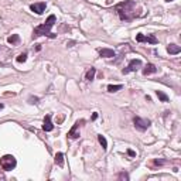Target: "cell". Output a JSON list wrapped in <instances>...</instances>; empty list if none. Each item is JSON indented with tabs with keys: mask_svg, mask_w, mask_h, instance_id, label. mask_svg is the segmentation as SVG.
Listing matches in <instances>:
<instances>
[{
	"mask_svg": "<svg viewBox=\"0 0 181 181\" xmlns=\"http://www.w3.org/2000/svg\"><path fill=\"white\" fill-rule=\"evenodd\" d=\"M157 72V67L154 64H147L144 68H143V75H151V74H156Z\"/></svg>",
	"mask_w": 181,
	"mask_h": 181,
	"instance_id": "8fae6325",
	"label": "cell"
},
{
	"mask_svg": "<svg viewBox=\"0 0 181 181\" xmlns=\"http://www.w3.org/2000/svg\"><path fill=\"white\" fill-rule=\"evenodd\" d=\"M127 154H129L130 156V157H135V156H136V153H135V151H133V150H127Z\"/></svg>",
	"mask_w": 181,
	"mask_h": 181,
	"instance_id": "603a6c76",
	"label": "cell"
},
{
	"mask_svg": "<svg viewBox=\"0 0 181 181\" xmlns=\"http://www.w3.org/2000/svg\"><path fill=\"white\" fill-rule=\"evenodd\" d=\"M142 65H143L142 59H132L129 62V65L122 70V74L126 75V74H129V72H135V71H137L139 68H142Z\"/></svg>",
	"mask_w": 181,
	"mask_h": 181,
	"instance_id": "8992f818",
	"label": "cell"
},
{
	"mask_svg": "<svg viewBox=\"0 0 181 181\" xmlns=\"http://www.w3.org/2000/svg\"><path fill=\"white\" fill-rule=\"evenodd\" d=\"M115 10L117 12L120 20L123 21H132L133 19H136L139 14L136 13V1L135 0H125L122 3L116 4Z\"/></svg>",
	"mask_w": 181,
	"mask_h": 181,
	"instance_id": "6da1fadb",
	"label": "cell"
},
{
	"mask_svg": "<svg viewBox=\"0 0 181 181\" xmlns=\"http://www.w3.org/2000/svg\"><path fill=\"white\" fill-rule=\"evenodd\" d=\"M54 161H55V164H57L58 167H64V154H62V153H57Z\"/></svg>",
	"mask_w": 181,
	"mask_h": 181,
	"instance_id": "5bb4252c",
	"label": "cell"
},
{
	"mask_svg": "<svg viewBox=\"0 0 181 181\" xmlns=\"http://www.w3.org/2000/svg\"><path fill=\"white\" fill-rule=\"evenodd\" d=\"M167 51H168V54H171V55H177V54L181 52V47L177 44H170L167 47Z\"/></svg>",
	"mask_w": 181,
	"mask_h": 181,
	"instance_id": "7c38bea8",
	"label": "cell"
},
{
	"mask_svg": "<svg viewBox=\"0 0 181 181\" xmlns=\"http://www.w3.org/2000/svg\"><path fill=\"white\" fill-rule=\"evenodd\" d=\"M3 109V104H0V110Z\"/></svg>",
	"mask_w": 181,
	"mask_h": 181,
	"instance_id": "484cf974",
	"label": "cell"
},
{
	"mask_svg": "<svg viewBox=\"0 0 181 181\" xmlns=\"http://www.w3.org/2000/svg\"><path fill=\"white\" fill-rule=\"evenodd\" d=\"M122 88H123V85H109V86H108V90L113 93V92H117V90H120Z\"/></svg>",
	"mask_w": 181,
	"mask_h": 181,
	"instance_id": "ac0fdd59",
	"label": "cell"
},
{
	"mask_svg": "<svg viewBox=\"0 0 181 181\" xmlns=\"http://www.w3.org/2000/svg\"><path fill=\"white\" fill-rule=\"evenodd\" d=\"M7 43H9V44H12V45L19 44L20 43V35L19 34H13V35H10V37L7 38Z\"/></svg>",
	"mask_w": 181,
	"mask_h": 181,
	"instance_id": "9a60e30c",
	"label": "cell"
},
{
	"mask_svg": "<svg viewBox=\"0 0 181 181\" xmlns=\"http://www.w3.org/2000/svg\"><path fill=\"white\" fill-rule=\"evenodd\" d=\"M99 55L104 57V58H113L115 57V51L110 50V48H101L99 50Z\"/></svg>",
	"mask_w": 181,
	"mask_h": 181,
	"instance_id": "30bf717a",
	"label": "cell"
},
{
	"mask_svg": "<svg viewBox=\"0 0 181 181\" xmlns=\"http://www.w3.org/2000/svg\"><path fill=\"white\" fill-rule=\"evenodd\" d=\"M28 102H30V104H37V102H38V98L37 96H30L28 98Z\"/></svg>",
	"mask_w": 181,
	"mask_h": 181,
	"instance_id": "7402d4cb",
	"label": "cell"
},
{
	"mask_svg": "<svg viewBox=\"0 0 181 181\" xmlns=\"http://www.w3.org/2000/svg\"><path fill=\"white\" fill-rule=\"evenodd\" d=\"M136 41L137 43H150V44H157L159 43V40L156 38L153 34H149V35H143V34H137L136 35Z\"/></svg>",
	"mask_w": 181,
	"mask_h": 181,
	"instance_id": "52a82bcc",
	"label": "cell"
},
{
	"mask_svg": "<svg viewBox=\"0 0 181 181\" xmlns=\"http://www.w3.org/2000/svg\"><path fill=\"white\" fill-rule=\"evenodd\" d=\"M16 166H17V160H16L12 154H6L0 159V167L3 168L4 171H10V170H13Z\"/></svg>",
	"mask_w": 181,
	"mask_h": 181,
	"instance_id": "3957f363",
	"label": "cell"
},
{
	"mask_svg": "<svg viewBox=\"0 0 181 181\" xmlns=\"http://www.w3.org/2000/svg\"><path fill=\"white\" fill-rule=\"evenodd\" d=\"M166 160H163V159H156V160H153V164H154V166H159V167H160V166H164V164H166Z\"/></svg>",
	"mask_w": 181,
	"mask_h": 181,
	"instance_id": "44dd1931",
	"label": "cell"
},
{
	"mask_svg": "<svg viewBox=\"0 0 181 181\" xmlns=\"http://www.w3.org/2000/svg\"><path fill=\"white\" fill-rule=\"evenodd\" d=\"M85 123V120L84 119H81V120H77V122L74 123V126H72L71 127V130H70V132H68V137H70V139H72V140H75V139H79V127H81V126H82V125H84Z\"/></svg>",
	"mask_w": 181,
	"mask_h": 181,
	"instance_id": "277c9868",
	"label": "cell"
},
{
	"mask_svg": "<svg viewBox=\"0 0 181 181\" xmlns=\"http://www.w3.org/2000/svg\"><path fill=\"white\" fill-rule=\"evenodd\" d=\"M133 123H135L136 129L140 130V132H144V130H147L150 127L149 119H143V117H139V116H136L135 119H133Z\"/></svg>",
	"mask_w": 181,
	"mask_h": 181,
	"instance_id": "5b68a950",
	"label": "cell"
},
{
	"mask_svg": "<svg viewBox=\"0 0 181 181\" xmlns=\"http://www.w3.org/2000/svg\"><path fill=\"white\" fill-rule=\"evenodd\" d=\"M98 140H99V143H101V146H102V149L106 150L108 149V142H106V139H105L102 135H99L98 136Z\"/></svg>",
	"mask_w": 181,
	"mask_h": 181,
	"instance_id": "e0dca14e",
	"label": "cell"
},
{
	"mask_svg": "<svg viewBox=\"0 0 181 181\" xmlns=\"http://www.w3.org/2000/svg\"><path fill=\"white\" fill-rule=\"evenodd\" d=\"M98 119V113H93V115H92V120H96Z\"/></svg>",
	"mask_w": 181,
	"mask_h": 181,
	"instance_id": "cb8c5ba5",
	"label": "cell"
},
{
	"mask_svg": "<svg viewBox=\"0 0 181 181\" xmlns=\"http://www.w3.org/2000/svg\"><path fill=\"white\" fill-rule=\"evenodd\" d=\"M166 1H167V3H170V1H173V0H166Z\"/></svg>",
	"mask_w": 181,
	"mask_h": 181,
	"instance_id": "4316f807",
	"label": "cell"
},
{
	"mask_svg": "<svg viewBox=\"0 0 181 181\" xmlns=\"http://www.w3.org/2000/svg\"><path fill=\"white\" fill-rule=\"evenodd\" d=\"M43 129H44L45 132H51V130L54 129V125H52V122H51V115H47V116L44 117Z\"/></svg>",
	"mask_w": 181,
	"mask_h": 181,
	"instance_id": "9c48e42d",
	"label": "cell"
},
{
	"mask_svg": "<svg viewBox=\"0 0 181 181\" xmlns=\"http://www.w3.org/2000/svg\"><path fill=\"white\" fill-rule=\"evenodd\" d=\"M117 180H129V174L126 173V171H122V173H119L117 174Z\"/></svg>",
	"mask_w": 181,
	"mask_h": 181,
	"instance_id": "ffe728a7",
	"label": "cell"
},
{
	"mask_svg": "<svg viewBox=\"0 0 181 181\" xmlns=\"http://www.w3.org/2000/svg\"><path fill=\"white\" fill-rule=\"evenodd\" d=\"M55 21H57V17H55L54 14L48 16V19H47V21H45L44 24H40V26H37L33 30L31 38L33 40L38 38L41 35H48V37H51V38H55V34H51V28H52V26L55 24Z\"/></svg>",
	"mask_w": 181,
	"mask_h": 181,
	"instance_id": "7a4b0ae2",
	"label": "cell"
},
{
	"mask_svg": "<svg viewBox=\"0 0 181 181\" xmlns=\"http://www.w3.org/2000/svg\"><path fill=\"white\" fill-rule=\"evenodd\" d=\"M112 3V0H106V4H110Z\"/></svg>",
	"mask_w": 181,
	"mask_h": 181,
	"instance_id": "d4e9b609",
	"label": "cell"
},
{
	"mask_svg": "<svg viewBox=\"0 0 181 181\" xmlns=\"http://www.w3.org/2000/svg\"><path fill=\"white\" fill-rule=\"evenodd\" d=\"M95 74H96V68H92L90 67V70H88L86 74H85V79L86 81H93L95 79Z\"/></svg>",
	"mask_w": 181,
	"mask_h": 181,
	"instance_id": "4fadbf2b",
	"label": "cell"
},
{
	"mask_svg": "<svg viewBox=\"0 0 181 181\" xmlns=\"http://www.w3.org/2000/svg\"><path fill=\"white\" fill-rule=\"evenodd\" d=\"M156 95H157V98H159L161 102H168V96L163 92V90H156Z\"/></svg>",
	"mask_w": 181,
	"mask_h": 181,
	"instance_id": "2e32d148",
	"label": "cell"
},
{
	"mask_svg": "<svg viewBox=\"0 0 181 181\" xmlns=\"http://www.w3.org/2000/svg\"><path fill=\"white\" fill-rule=\"evenodd\" d=\"M16 61H17V62H26V61H27V52H23V54H20L19 57L16 58Z\"/></svg>",
	"mask_w": 181,
	"mask_h": 181,
	"instance_id": "d6986e66",
	"label": "cell"
},
{
	"mask_svg": "<svg viewBox=\"0 0 181 181\" xmlns=\"http://www.w3.org/2000/svg\"><path fill=\"white\" fill-rule=\"evenodd\" d=\"M45 7H47V3L45 1H40V3H34L30 6L31 12H34L35 14H43L45 12Z\"/></svg>",
	"mask_w": 181,
	"mask_h": 181,
	"instance_id": "ba28073f",
	"label": "cell"
}]
</instances>
